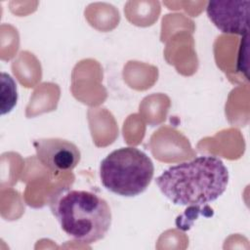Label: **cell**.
Segmentation results:
<instances>
[{
  "instance_id": "6da1fadb",
  "label": "cell",
  "mask_w": 250,
  "mask_h": 250,
  "mask_svg": "<svg viewBox=\"0 0 250 250\" xmlns=\"http://www.w3.org/2000/svg\"><path fill=\"white\" fill-rule=\"evenodd\" d=\"M175 205L200 206L218 199L229 184V171L216 156L202 155L169 167L155 180Z\"/></svg>"
},
{
  "instance_id": "7a4b0ae2",
  "label": "cell",
  "mask_w": 250,
  "mask_h": 250,
  "mask_svg": "<svg viewBox=\"0 0 250 250\" xmlns=\"http://www.w3.org/2000/svg\"><path fill=\"white\" fill-rule=\"evenodd\" d=\"M50 209L61 229L73 239L92 244L103 239L111 225V211L98 194L71 188L57 191Z\"/></svg>"
},
{
  "instance_id": "8992f818",
  "label": "cell",
  "mask_w": 250,
  "mask_h": 250,
  "mask_svg": "<svg viewBox=\"0 0 250 250\" xmlns=\"http://www.w3.org/2000/svg\"><path fill=\"white\" fill-rule=\"evenodd\" d=\"M1 82H2V96H1V102H4L7 99L8 101L6 104L1 108V113L5 114L7 112H10L13 107L17 104L18 100V94H17V85L14 81V79L7 73L2 72L1 73Z\"/></svg>"
},
{
  "instance_id": "5b68a950",
  "label": "cell",
  "mask_w": 250,
  "mask_h": 250,
  "mask_svg": "<svg viewBox=\"0 0 250 250\" xmlns=\"http://www.w3.org/2000/svg\"><path fill=\"white\" fill-rule=\"evenodd\" d=\"M37 159L52 172L74 169L81 153L75 144L61 138H44L33 141Z\"/></svg>"
},
{
  "instance_id": "277c9868",
  "label": "cell",
  "mask_w": 250,
  "mask_h": 250,
  "mask_svg": "<svg viewBox=\"0 0 250 250\" xmlns=\"http://www.w3.org/2000/svg\"><path fill=\"white\" fill-rule=\"evenodd\" d=\"M249 5L247 0H213L207 4L206 14L222 32L246 36L249 31Z\"/></svg>"
},
{
  "instance_id": "3957f363",
  "label": "cell",
  "mask_w": 250,
  "mask_h": 250,
  "mask_svg": "<svg viewBox=\"0 0 250 250\" xmlns=\"http://www.w3.org/2000/svg\"><path fill=\"white\" fill-rule=\"evenodd\" d=\"M154 174L146 153L133 146L120 147L107 154L100 164V178L109 191L126 197L144 192Z\"/></svg>"
}]
</instances>
